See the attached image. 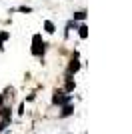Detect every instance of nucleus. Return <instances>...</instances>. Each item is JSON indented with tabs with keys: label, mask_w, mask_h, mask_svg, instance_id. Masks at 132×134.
I'll list each match as a JSON object with an SVG mask.
<instances>
[{
	"label": "nucleus",
	"mask_w": 132,
	"mask_h": 134,
	"mask_svg": "<svg viewBox=\"0 0 132 134\" xmlns=\"http://www.w3.org/2000/svg\"><path fill=\"white\" fill-rule=\"evenodd\" d=\"M32 54L34 56H40L44 52V42H42V36L40 34H34V38H32Z\"/></svg>",
	"instance_id": "1"
},
{
	"label": "nucleus",
	"mask_w": 132,
	"mask_h": 134,
	"mask_svg": "<svg viewBox=\"0 0 132 134\" xmlns=\"http://www.w3.org/2000/svg\"><path fill=\"white\" fill-rule=\"evenodd\" d=\"M52 102H54V104H60V106H64V104H68V102H70V96L64 94L62 90H56L54 96H52Z\"/></svg>",
	"instance_id": "2"
},
{
	"label": "nucleus",
	"mask_w": 132,
	"mask_h": 134,
	"mask_svg": "<svg viewBox=\"0 0 132 134\" xmlns=\"http://www.w3.org/2000/svg\"><path fill=\"white\" fill-rule=\"evenodd\" d=\"M78 70H80V62H78L76 58H74V60H72L70 64H68V76H72V74H76Z\"/></svg>",
	"instance_id": "3"
},
{
	"label": "nucleus",
	"mask_w": 132,
	"mask_h": 134,
	"mask_svg": "<svg viewBox=\"0 0 132 134\" xmlns=\"http://www.w3.org/2000/svg\"><path fill=\"white\" fill-rule=\"evenodd\" d=\"M0 116H2V122L8 124V122H10V116H12L10 108H0Z\"/></svg>",
	"instance_id": "4"
},
{
	"label": "nucleus",
	"mask_w": 132,
	"mask_h": 134,
	"mask_svg": "<svg viewBox=\"0 0 132 134\" xmlns=\"http://www.w3.org/2000/svg\"><path fill=\"white\" fill-rule=\"evenodd\" d=\"M72 112H74V108L70 106V104H64V108H62V112H60V116L64 118V116H70Z\"/></svg>",
	"instance_id": "5"
},
{
	"label": "nucleus",
	"mask_w": 132,
	"mask_h": 134,
	"mask_svg": "<svg viewBox=\"0 0 132 134\" xmlns=\"http://www.w3.org/2000/svg\"><path fill=\"white\" fill-rule=\"evenodd\" d=\"M44 30H46L48 34H52V32L56 30V28H54V24L50 22V20H46V22H44Z\"/></svg>",
	"instance_id": "6"
},
{
	"label": "nucleus",
	"mask_w": 132,
	"mask_h": 134,
	"mask_svg": "<svg viewBox=\"0 0 132 134\" xmlns=\"http://www.w3.org/2000/svg\"><path fill=\"white\" fill-rule=\"evenodd\" d=\"M78 34H80V38H86V36H88V28L82 24V26L78 28Z\"/></svg>",
	"instance_id": "7"
},
{
	"label": "nucleus",
	"mask_w": 132,
	"mask_h": 134,
	"mask_svg": "<svg viewBox=\"0 0 132 134\" xmlns=\"http://www.w3.org/2000/svg\"><path fill=\"white\" fill-rule=\"evenodd\" d=\"M74 86H76V84H74V80H66V92H72V90H74Z\"/></svg>",
	"instance_id": "8"
},
{
	"label": "nucleus",
	"mask_w": 132,
	"mask_h": 134,
	"mask_svg": "<svg viewBox=\"0 0 132 134\" xmlns=\"http://www.w3.org/2000/svg\"><path fill=\"white\" fill-rule=\"evenodd\" d=\"M86 18V12L80 10V12H74V20H84Z\"/></svg>",
	"instance_id": "9"
},
{
	"label": "nucleus",
	"mask_w": 132,
	"mask_h": 134,
	"mask_svg": "<svg viewBox=\"0 0 132 134\" xmlns=\"http://www.w3.org/2000/svg\"><path fill=\"white\" fill-rule=\"evenodd\" d=\"M18 10H20V12H32V8H30V6H20Z\"/></svg>",
	"instance_id": "10"
},
{
	"label": "nucleus",
	"mask_w": 132,
	"mask_h": 134,
	"mask_svg": "<svg viewBox=\"0 0 132 134\" xmlns=\"http://www.w3.org/2000/svg\"><path fill=\"white\" fill-rule=\"evenodd\" d=\"M2 42H4V40H2V38H0V50H2V48H4V46H2Z\"/></svg>",
	"instance_id": "11"
},
{
	"label": "nucleus",
	"mask_w": 132,
	"mask_h": 134,
	"mask_svg": "<svg viewBox=\"0 0 132 134\" xmlns=\"http://www.w3.org/2000/svg\"><path fill=\"white\" fill-rule=\"evenodd\" d=\"M2 100H4V98H2V94H0V104H2Z\"/></svg>",
	"instance_id": "12"
}]
</instances>
